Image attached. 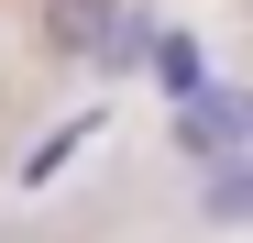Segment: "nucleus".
Returning a JSON list of instances; mask_svg holds the SVG:
<instances>
[{
  "label": "nucleus",
  "instance_id": "f257e3e1",
  "mask_svg": "<svg viewBox=\"0 0 253 243\" xmlns=\"http://www.w3.org/2000/svg\"><path fill=\"white\" fill-rule=\"evenodd\" d=\"M242 133H253V100H242V89H187V100H176V144H187V166H242V155H231Z\"/></svg>",
  "mask_w": 253,
  "mask_h": 243
},
{
  "label": "nucleus",
  "instance_id": "f03ea898",
  "mask_svg": "<svg viewBox=\"0 0 253 243\" xmlns=\"http://www.w3.org/2000/svg\"><path fill=\"white\" fill-rule=\"evenodd\" d=\"M132 56H143V77H154L165 100H187V89H209V45H198L187 22H165V33H143Z\"/></svg>",
  "mask_w": 253,
  "mask_h": 243
},
{
  "label": "nucleus",
  "instance_id": "7ed1b4c3",
  "mask_svg": "<svg viewBox=\"0 0 253 243\" xmlns=\"http://www.w3.org/2000/svg\"><path fill=\"white\" fill-rule=\"evenodd\" d=\"M88 133H99V111H77V122H55V133H44V155H22V177H33V188H44V177H66V155L88 144Z\"/></svg>",
  "mask_w": 253,
  "mask_h": 243
}]
</instances>
